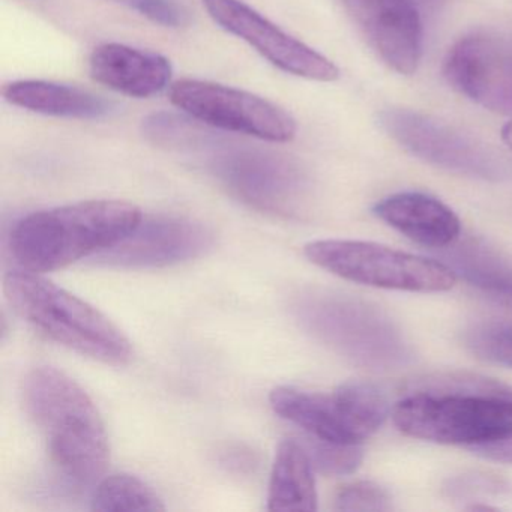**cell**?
Instances as JSON below:
<instances>
[{"mask_svg":"<svg viewBox=\"0 0 512 512\" xmlns=\"http://www.w3.org/2000/svg\"><path fill=\"white\" fill-rule=\"evenodd\" d=\"M392 419L406 436L472 449L512 434V388L470 374L428 377L395 404Z\"/></svg>","mask_w":512,"mask_h":512,"instance_id":"obj_1","label":"cell"},{"mask_svg":"<svg viewBox=\"0 0 512 512\" xmlns=\"http://www.w3.org/2000/svg\"><path fill=\"white\" fill-rule=\"evenodd\" d=\"M142 218V211L124 200H86L34 212L11 230V253L26 271H56L109 250Z\"/></svg>","mask_w":512,"mask_h":512,"instance_id":"obj_2","label":"cell"},{"mask_svg":"<svg viewBox=\"0 0 512 512\" xmlns=\"http://www.w3.org/2000/svg\"><path fill=\"white\" fill-rule=\"evenodd\" d=\"M23 400L56 466L77 484L97 481L110 460L109 437L94 401L67 374L37 367L26 376Z\"/></svg>","mask_w":512,"mask_h":512,"instance_id":"obj_3","label":"cell"},{"mask_svg":"<svg viewBox=\"0 0 512 512\" xmlns=\"http://www.w3.org/2000/svg\"><path fill=\"white\" fill-rule=\"evenodd\" d=\"M4 293L17 316L47 340L110 365H125L133 347L100 310L38 272L5 275Z\"/></svg>","mask_w":512,"mask_h":512,"instance_id":"obj_4","label":"cell"},{"mask_svg":"<svg viewBox=\"0 0 512 512\" xmlns=\"http://www.w3.org/2000/svg\"><path fill=\"white\" fill-rule=\"evenodd\" d=\"M308 332L358 367L395 371L412 364L413 350L394 320L370 302L334 292H310L295 307Z\"/></svg>","mask_w":512,"mask_h":512,"instance_id":"obj_5","label":"cell"},{"mask_svg":"<svg viewBox=\"0 0 512 512\" xmlns=\"http://www.w3.org/2000/svg\"><path fill=\"white\" fill-rule=\"evenodd\" d=\"M304 253L311 263L343 280L377 289L439 293L448 292L457 281L445 263L373 242L325 239L305 245Z\"/></svg>","mask_w":512,"mask_h":512,"instance_id":"obj_6","label":"cell"},{"mask_svg":"<svg viewBox=\"0 0 512 512\" xmlns=\"http://www.w3.org/2000/svg\"><path fill=\"white\" fill-rule=\"evenodd\" d=\"M176 109L211 128L244 134L271 143L295 139L296 121L277 104L220 83L182 79L170 86Z\"/></svg>","mask_w":512,"mask_h":512,"instance_id":"obj_7","label":"cell"},{"mask_svg":"<svg viewBox=\"0 0 512 512\" xmlns=\"http://www.w3.org/2000/svg\"><path fill=\"white\" fill-rule=\"evenodd\" d=\"M379 124L398 145L431 166L488 182L508 176L505 163L491 149L430 116L386 109L379 115Z\"/></svg>","mask_w":512,"mask_h":512,"instance_id":"obj_8","label":"cell"},{"mask_svg":"<svg viewBox=\"0 0 512 512\" xmlns=\"http://www.w3.org/2000/svg\"><path fill=\"white\" fill-rule=\"evenodd\" d=\"M217 146L212 166L233 194L262 211L298 214L308 184L307 176L295 161L262 149Z\"/></svg>","mask_w":512,"mask_h":512,"instance_id":"obj_9","label":"cell"},{"mask_svg":"<svg viewBox=\"0 0 512 512\" xmlns=\"http://www.w3.org/2000/svg\"><path fill=\"white\" fill-rule=\"evenodd\" d=\"M449 85L473 103L512 116V34L478 31L458 40L443 64Z\"/></svg>","mask_w":512,"mask_h":512,"instance_id":"obj_10","label":"cell"},{"mask_svg":"<svg viewBox=\"0 0 512 512\" xmlns=\"http://www.w3.org/2000/svg\"><path fill=\"white\" fill-rule=\"evenodd\" d=\"M203 5L221 29L245 41L284 73L322 83L340 77L331 59L286 34L242 0H203Z\"/></svg>","mask_w":512,"mask_h":512,"instance_id":"obj_11","label":"cell"},{"mask_svg":"<svg viewBox=\"0 0 512 512\" xmlns=\"http://www.w3.org/2000/svg\"><path fill=\"white\" fill-rule=\"evenodd\" d=\"M212 230L184 217H143L139 226L109 250L97 254L98 265L112 268H164L188 262L211 250Z\"/></svg>","mask_w":512,"mask_h":512,"instance_id":"obj_12","label":"cell"},{"mask_svg":"<svg viewBox=\"0 0 512 512\" xmlns=\"http://www.w3.org/2000/svg\"><path fill=\"white\" fill-rule=\"evenodd\" d=\"M362 37L395 73H416L422 58V20L410 0H340Z\"/></svg>","mask_w":512,"mask_h":512,"instance_id":"obj_13","label":"cell"},{"mask_svg":"<svg viewBox=\"0 0 512 512\" xmlns=\"http://www.w3.org/2000/svg\"><path fill=\"white\" fill-rule=\"evenodd\" d=\"M272 410L314 439L362 445L373 436L353 409L343 389L332 394L278 386L269 394Z\"/></svg>","mask_w":512,"mask_h":512,"instance_id":"obj_14","label":"cell"},{"mask_svg":"<svg viewBox=\"0 0 512 512\" xmlns=\"http://www.w3.org/2000/svg\"><path fill=\"white\" fill-rule=\"evenodd\" d=\"M89 71L95 82L133 98L160 94L173 74L166 56L119 43L98 46L89 58Z\"/></svg>","mask_w":512,"mask_h":512,"instance_id":"obj_15","label":"cell"},{"mask_svg":"<svg viewBox=\"0 0 512 512\" xmlns=\"http://www.w3.org/2000/svg\"><path fill=\"white\" fill-rule=\"evenodd\" d=\"M373 212L383 223L424 247L442 250L461 235L460 218L428 194H394L377 203Z\"/></svg>","mask_w":512,"mask_h":512,"instance_id":"obj_16","label":"cell"},{"mask_svg":"<svg viewBox=\"0 0 512 512\" xmlns=\"http://www.w3.org/2000/svg\"><path fill=\"white\" fill-rule=\"evenodd\" d=\"M2 94L13 106L56 118L101 119L113 110L100 95L47 80H17L8 83Z\"/></svg>","mask_w":512,"mask_h":512,"instance_id":"obj_17","label":"cell"},{"mask_svg":"<svg viewBox=\"0 0 512 512\" xmlns=\"http://www.w3.org/2000/svg\"><path fill=\"white\" fill-rule=\"evenodd\" d=\"M269 511H316L314 466L302 443L284 440L278 446L268 490Z\"/></svg>","mask_w":512,"mask_h":512,"instance_id":"obj_18","label":"cell"},{"mask_svg":"<svg viewBox=\"0 0 512 512\" xmlns=\"http://www.w3.org/2000/svg\"><path fill=\"white\" fill-rule=\"evenodd\" d=\"M440 256L455 275L497 298L512 295V263L484 239L458 238Z\"/></svg>","mask_w":512,"mask_h":512,"instance_id":"obj_19","label":"cell"},{"mask_svg":"<svg viewBox=\"0 0 512 512\" xmlns=\"http://www.w3.org/2000/svg\"><path fill=\"white\" fill-rule=\"evenodd\" d=\"M92 509L98 512L166 511L161 497L145 481L130 475L116 473L101 479L92 496Z\"/></svg>","mask_w":512,"mask_h":512,"instance_id":"obj_20","label":"cell"},{"mask_svg":"<svg viewBox=\"0 0 512 512\" xmlns=\"http://www.w3.org/2000/svg\"><path fill=\"white\" fill-rule=\"evenodd\" d=\"M464 341L479 359L512 368V323H476L466 332Z\"/></svg>","mask_w":512,"mask_h":512,"instance_id":"obj_21","label":"cell"},{"mask_svg":"<svg viewBox=\"0 0 512 512\" xmlns=\"http://www.w3.org/2000/svg\"><path fill=\"white\" fill-rule=\"evenodd\" d=\"M304 448L314 469L328 476L350 475L361 466L364 458L361 445L326 442L310 436Z\"/></svg>","mask_w":512,"mask_h":512,"instance_id":"obj_22","label":"cell"},{"mask_svg":"<svg viewBox=\"0 0 512 512\" xmlns=\"http://www.w3.org/2000/svg\"><path fill=\"white\" fill-rule=\"evenodd\" d=\"M335 511L382 512L391 511V496L385 488L371 481H356L338 490L334 500Z\"/></svg>","mask_w":512,"mask_h":512,"instance_id":"obj_23","label":"cell"},{"mask_svg":"<svg viewBox=\"0 0 512 512\" xmlns=\"http://www.w3.org/2000/svg\"><path fill=\"white\" fill-rule=\"evenodd\" d=\"M128 8L163 28L178 29L188 23V13L176 0H109Z\"/></svg>","mask_w":512,"mask_h":512,"instance_id":"obj_24","label":"cell"},{"mask_svg":"<svg viewBox=\"0 0 512 512\" xmlns=\"http://www.w3.org/2000/svg\"><path fill=\"white\" fill-rule=\"evenodd\" d=\"M506 485L502 479L490 475H464L449 479L445 491L452 497L475 496V494L500 493Z\"/></svg>","mask_w":512,"mask_h":512,"instance_id":"obj_25","label":"cell"},{"mask_svg":"<svg viewBox=\"0 0 512 512\" xmlns=\"http://www.w3.org/2000/svg\"><path fill=\"white\" fill-rule=\"evenodd\" d=\"M473 454L485 458V460L496 461V463L512 464V434L482 443L470 449Z\"/></svg>","mask_w":512,"mask_h":512,"instance_id":"obj_26","label":"cell"},{"mask_svg":"<svg viewBox=\"0 0 512 512\" xmlns=\"http://www.w3.org/2000/svg\"><path fill=\"white\" fill-rule=\"evenodd\" d=\"M410 2L418 8L419 13H421V11L434 13V11L440 10L448 0H410Z\"/></svg>","mask_w":512,"mask_h":512,"instance_id":"obj_27","label":"cell"},{"mask_svg":"<svg viewBox=\"0 0 512 512\" xmlns=\"http://www.w3.org/2000/svg\"><path fill=\"white\" fill-rule=\"evenodd\" d=\"M502 139L512 149V122L506 124L502 130Z\"/></svg>","mask_w":512,"mask_h":512,"instance_id":"obj_28","label":"cell"}]
</instances>
